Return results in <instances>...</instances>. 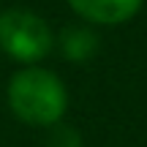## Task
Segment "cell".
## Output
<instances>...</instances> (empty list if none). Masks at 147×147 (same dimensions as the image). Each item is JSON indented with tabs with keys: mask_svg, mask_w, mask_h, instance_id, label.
I'll return each mask as SVG.
<instances>
[{
	"mask_svg": "<svg viewBox=\"0 0 147 147\" xmlns=\"http://www.w3.org/2000/svg\"><path fill=\"white\" fill-rule=\"evenodd\" d=\"M8 106L16 120L38 128H52L68 109V93L57 74L27 65L8 82Z\"/></svg>",
	"mask_w": 147,
	"mask_h": 147,
	"instance_id": "cell-1",
	"label": "cell"
},
{
	"mask_svg": "<svg viewBox=\"0 0 147 147\" xmlns=\"http://www.w3.org/2000/svg\"><path fill=\"white\" fill-rule=\"evenodd\" d=\"M55 47L47 19L27 8H5L0 14V49L16 63H38Z\"/></svg>",
	"mask_w": 147,
	"mask_h": 147,
	"instance_id": "cell-2",
	"label": "cell"
},
{
	"mask_svg": "<svg viewBox=\"0 0 147 147\" xmlns=\"http://www.w3.org/2000/svg\"><path fill=\"white\" fill-rule=\"evenodd\" d=\"M144 0H68V5L82 19L93 25H120L128 22Z\"/></svg>",
	"mask_w": 147,
	"mask_h": 147,
	"instance_id": "cell-3",
	"label": "cell"
},
{
	"mask_svg": "<svg viewBox=\"0 0 147 147\" xmlns=\"http://www.w3.org/2000/svg\"><path fill=\"white\" fill-rule=\"evenodd\" d=\"M57 47H60V52H63L65 60H71V63H84V60H90L98 52L101 38L90 25H68L60 33Z\"/></svg>",
	"mask_w": 147,
	"mask_h": 147,
	"instance_id": "cell-4",
	"label": "cell"
},
{
	"mask_svg": "<svg viewBox=\"0 0 147 147\" xmlns=\"http://www.w3.org/2000/svg\"><path fill=\"white\" fill-rule=\"evenodd\" d=\"M47 147H82V136H79V131H76V128L55 123V125H52V131H49Z\"/></svg>",
	"mask_w": 147,
	"mask_h": 147,
	"instance_id": "cell-5",
	"label": "cell"
}]
</instances>
